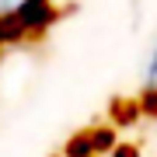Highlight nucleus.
<instances>
[{"label": "nucleus", "mask_w": 157, "mask_h": 157, "mask_svg": "<svg viewBox=\"0 0 157 157\" xmlns=\"http://www.w3.org/2000/svg\"><path fill=\"white\" fill-rule=\"evenodd\" d=\"M14 17L21 21V28H25L28 39H39V35H45L59 21V7H56V0H28Z\"/></svg>", "instance_id": "nucleus-1"}, {"label": "nucleus", "mask_w": 157, "mask_h": 157, "mask_svg": "<svg viewBox=\"0 0 157 157\" xmlns=\"http://www.w3.org/2000/svg\"><path fill=\"white\" fill-rule=\"evenodd\" d=\"M157 87V42L147 56V67H143V91H154Z\"/></svg>", "instance_id": "nucleus-2"}, {"label": "nucleus", "mask_w": 157, "mask_h": 157, "mask_svg": "<svg viewBox=\"0 0 157 157\" xmlns=\"http://www.w3.org/2000/svg\"><path fill=\"white\" fill-rule=\"evenodd\" d=\"M28 0H0V14H17Z\"/></svg>", "instance_id": "nucleus-3"}, {"label": "nucleus", "mask_w": 157, "mask_h": 157, "mask_svg": "<svg viewBox=\"0 0 157 157\" xmlns=\"http://www.w3.org/2000/svg\"><path fill=\"white\" fill-rule=\"evenodd\" d=\"M115 157H136V150H133V147H119Z\"/></svg>", "instance_id": "nucleus-4"}]
</instances>
